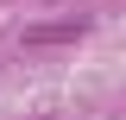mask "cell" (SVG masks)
<instances>
[{"label": "cell", "instance_id": "obj_1", "mask_svg": "<svg viewBox=\"0 0 126 120\" xmlns=\"http://www.w3.org/2000/svg\"><path fill=\"white\" fill-rule=\"evenodd\" d=\"M82 32H88V19L69 13V19H44V25H25V44L32 51H44V44H76Z\"/></svg>", "mask_w": 126, "mask_h": 120}]
</instances>
